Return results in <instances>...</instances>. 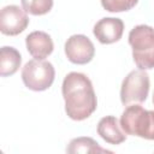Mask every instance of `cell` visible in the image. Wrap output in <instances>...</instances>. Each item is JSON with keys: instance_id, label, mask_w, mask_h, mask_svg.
<instances>
[{"instance_id": "1", "label": "cell", "mask_w": 154, "mask_h": 154, "mask_svg": "<svg viewBox=\"0 0 154 154\" xmlns=\"http://www.w3.org/2000/svg\"><path fill=\"white\" fill-rule=\"evenodd\" d=\"M65 112L72 120H84L97 107L96 95L91 81L81 72H70L61 85Z\"/></svg>"}, {"instance_id": "2", "label": "cell", "mask_w": 154, "mask_h": 154, "mask_svg": "<svg viewBox=\"0 0 154 154\" xmlns=\"http://www.w3.org/2000/svg\"><path fill=\"white\" fill-rule=\"evenodd\" d=\"M132 58L141 70L154 69V29L146 24L136 25L129 32Z\"/></svg>"}, {"instance_id": "3", "label": "cell", "mask_w": 154, "mask_h": 154, "mask_svg": "<svg viewBox=\"0 0 154 154\" xmlns=\"http://www.w3.org/2000/svg\"><path fill=\"white\" fill-rule=\"evenodd\" d=\"M120 126L126 135L154 140V111L140 105L128 106L120 117Z\"/></svg>"}, {"instance_id": "4", "label": "cell", "mask_w": 154, "mask_h": 154, "mask_svg": "<svg viewBox=\"0 0 154 154\" xmlns=\"http://www.w3.org/2000/svg\"><path fill=\"white\" fill-rule=\"evenodd\" d=\"M55 77V70L52 63L40 59L28 61L22 70V79L24 85L34 91H43L48 89Z\"/></svg>"}, {"instance_id": "5", "label": "cell", "mask_w": 154, "mask_h": 154, "mask_svg": "<svg viewBox=\"0 0 154 154\" xmlns=\"http://www.w3.org/2000/svg\"><path fill=\"white\" fill-rule=\"evenodd\" d=\"M149 76L146 70H132L123 79L120 87V101L124 106L146 101L149 93Z\"/></svg>"}, {"instance_id": "6", "label": "cell", "mask_w": 154, "mask_h": 154, "mask_svg": "<svg viewBox=\"0 0 154 154\" xmlns=\"http://www.w3.org/2000/svg\"><path fill=\"white\" fill-rule=\"evenodd\" d=\"M66 58L77 65H84L91 61L95 54V47L89 37L82 34L72 35L65 42Z\"/></svg>"}, {"instance_id": "7", "label": "cell", "mask_w": 154, "mask_h": 154, "mask_svg": "<svg viewBox=\"0 0 154 154\" xmlns=\"http://www.w3.org/2000/svg\"><path fill=\"white\" fill-rule=\"evenodd\" d=\"M28 24L26 12L17 5L5 6L0 12V30L4 35L16 36L23 32Z\"/></svg>"}, {"instance_id": "8", "label": "cell", "mask_w": 154, "mask_h": 154, "mask_svg": "<svg viewBox=\"0 0 154 154\" xmlns=\"http://www.w3.org/2000/svg\"><path fill=\"white\" fill-rule=\"evenodd\" d=\"M124 31V23L119 18L105 17L100 19L93 29L94 36L102 45H111L122 38Z\"/></svg>"}, {"instance_id": "9", "label": "cell", "mask_w": 154, "mask_h": 154, "mask_svg": "<svg viewBox=\"0 0 154 154\" xmlns=\"http://www.w3.org/2000/svg\"><path fill=\"white\" fill-rule=\"evenodd\" d=\"M26 49L35 59L45 60L52 54L54 45L52 37L45 31H32L25 37Z\"/></svg>"}, {"instance_id": "10", "label": "cell", "mask_w": 154, "mask_h": 154, "mask_svg": "<svg viewBox=\"0 0 154 154\" xmlns=\"http://www.w3.org/2000/svg\"><path fill=\"white\" fill-rule=\"evenodd\" d=\"M97 134L109 144H120L126 140L119 120L113 116H106L97 124Z\"/></svg>"}, {"instance_id": "11", "label": "cell", "mask_w": 154, "mask_h": 154, "mask_svg": "<svg viewBox=\"0 0 154 154\" xmlns=\"http://www.w3.org/2000/svg\"><path fill=\"white\" fill-rule=\"evenodd\" d=\"M22 63V57L20 53L8 46H4L0 49V75L2 77L12 76L14 75Z\"/></svg>"}, {"instance_id": "12", "label": "cell", "mask_w": 154, "mask_h": 154, "mask_svg": "<svg viewBox=\"0 0 154 154\" xmlns=\"http://www.w3.org/2000/svg\"><path fill=\"white\" fill-rule=\"evenodd\" d=\"M66 152L70 154L76 153H111L105 148H101L99 143L91 137H77L70 141L66 147Z\"/></svg>"}, {"instance_id": "13", "label": "cell", "mask_w": 154, "mask_h": 154, "mask_svg": "<svg viewBox=\"0 0 154 154\" xmlns=\"http://www.w3.org/2000/svg\"><path fill=\"white\" fill-rule=\"evenodd\" d=\"M20 2L23 10L32 16L46 14L53 7V0H20Z\"/></svg>"}, {"instance_id": "14", "label": "cell", "mask_w": 154, "mask_h": 154, "mask_svg": "<svg viewBox=\"0 0 154 154\" xmlns=\"http://www.w3.org/2000/svg\"><path fill=\"white\" fill-rule=\"evenodd\" d=\"M138 0H101L102 7L108 12H124L136 6Z\"/></svg>"}, {"instance_id": "15", "label": "cell", "mask_w": 154, "mask_h": 154, "mask_svg": "<svg viewBox=\"0 0 154 154\" xmlns=\"http://www.w3.org/2000/svg\"><path fill=\"white\" fill-rule=\"evenodd\" d=\"M153 105H154V94H153Z\"/></svg>"}]
</instances>
